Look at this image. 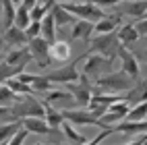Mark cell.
I'll return each mask as SVG.
<instances>
[{
  "instance_id": "1",
  "label": "cell",
  "mask_w": 147,
  "mask_h": 145,
  "mask_svg": "<svg viewBox=\"0 0 147 145\" xmlns=\"http://www.w3.org/2000/svg\"><path fill=\"white\" fill-rule=\"evenodd\" d=\"M118 48H120V42L116 37V31H110V33H97L95 37H89V50L87 54H102L106 58H116L118 54Z\"/></svg>"
},
{
  "instance_id": "2",
  "label": "cell",
  "mask_w": 147,
  "mask_h": 145,
  "mask_svg": "<svg viewBox=\"0 0 147 145\" xmlns=\"http://www.w3.org/2000/svg\"><path fill=\"white\" fill-rule=\"evenodd\" d=\"M68 13H73L77 19H85V21H100L106 17V11H102V6L93 4L91 0H75V2H60Z\"/></svg>"
},
{
  "instance_id": "3",
  "label": "cell",
  "mask_w": 147,
  "mask_h": 145,
  "mask_svg": "<svg viewBox=\"0 0 147 145\" xmlns=\"http://www.w3.org/2000/svg\"><path fill=\"white\" fill-rule=\"evenodd\" d=\"M95 85L100 89H106V91H129L131 87L135 85V81L131 79L124 71H116V73H108V75H100L95 79Z\"/></svg>"
},
{
  "instance_id": "4",
  "label": "cell",
  "mask_w": 147,
  "mask_h": 145,
  "mask_svg": "<svg viewBox=\"0 0 147 145\" xmlns=\"http://www.w3.org/2000/svg\"><path fill=\"white\" fill-rule=\"evenodd\" d=\"M27 48H29L31 58L35 60V64L40 66V69H48L50 62H54L52 56H50V42H48L46 37H42V35L31 37V40L27 42Z\"/></svg>"
},
{
  "instance_id": "5",
  "label": "cell",
  "mask_w": 147,
  "mask_h": 145,
  "mask_svg": "<svg viewBox=\"0 0 147 145\" xmlns=\"http://www.w3.org/2000/svg\"><path fill=\"white\" fill-rule=\"evenodd\" d=\"M112 66V58H106L102 54H87L85 52V64H83V75L87 79H97L104 71H108Z\"/></svg>"
},
{
  "instance_id": "6",
  "label": "cell",
  "mask_w": 147,
  "mask_h": 145,
  "mask_svg": "<svg viewBox=\"0 0 147 145\" xmlns=\"http://www.w3.org/2000/svg\"><path fill=\"white\" fill-rule=\"evenodd\" d=\"M81 60H85V54H81L77 60H73L71 64H64V66H60V69H54V71H50L46 77L50 79L52 83H75V81H79V77H81V73L77 71V64H79Z\"/></svg>"
},
{
  "instance_id": "7",
  "label": "cell",
  "mask_w": 147,
  "mask_h": 145,
  "mask_svg": "<svg viewBox=\"0 0 147 145\" xmlns=\"http://www.w3.org/2000/svg\"><path fill=\"white\" fill-rule=\"evenodd\" d=\"M13 110L17 118H25V116H44V104L37 102L29 95H19V100L13 104Z\"/></svg>"
},
{
  "instance_id": "8",
  "label": "cell",
  "mask_w": 147,
  "mask_h": 145,
  "mask_svg": "<svg viewBox=\"0 0 147 145\" xmlns=\"http://www.w3.org/2000/svg\"><path fill=\"white\" fill-rule=\"evenodd\" d=\"M118 58H120V62H122V69L120 71H124L137 83V81L141 79V69H139V60H137V56L133 52H129V48H126V46H120L118 48Z\"/></svg>"
},
{
  "instance_id": "9",
  "label": "cell",
  "mask_w": 147,
  "mask_h": 145,
  "mask_svg": "<svg viewBox=\"0 0 147 145\" xmlns=\"http://www.w3.org/2000/svg\"><path fill=\"white\" fill-rule=\"evenodd\" d=\"M62 114H64L66 120H71L73 124H77V127H83L85 124V127H100V129H104L100 118L93 116L89 108L87 110H62Z\"/></svg>"
},
{
  "instance_id": "10",
  "label": "cell",
  "mask_w": 147,
  "mask_h": 145,
  "mask_svg": "<svg viewBox=\"0 0 147 145\" xmlns=\"http://www.w3.org/2000/svg\"><path fill=\"white\" fill-rule=\"evenodd\" d=\"M31 60H33V58H31V52H29L27 46L13 48V50L4 56V62H6V64H11V66H21V69H25Z\"/></svg>"
},
{
  "instance_id": "11",
  "label": "cell",
  "mask_w": 147,
  "mask_h": 145,
  "mask_svg": "<svg viewBox=\"0 0 147 145\" xmlns=\"http://www.w3.org/2000/svg\"><path fill=\"white\" fill-rule=\"evenodd\" d=\"M21 124L29 133H35V135H40V137H46V135H50V131H52V127L46 122L44 116H25V118H21Z\"/></svg>"
},
{
  "instance_id": "12",
  "label": "cell",
  "mask_w": 147,
  "mask_h": 145,
  "mask_svg": "<svg viewBox=\"0 0 147 145\" xmlns=\"http://www.w3.org/2000/svg\"><path fill=\"white\" fill-rule=\"evenodd\" d=\"M2 40H4V44H6V46H11V48H19V46H27L29 37H27V33H25V29L13 25V27L4 29Z\"/></svg>"
},
{
  "instance_id": "13",
  "label": "cell",
  "mask_w": 147,
  "mask_h": 145,
  "mask_svg": "<svg viewBox=\"0 0 147 145\" xmlns=\"http://www.w3.org/2000/svg\"><path fill=\"white\" fill-rule=\"evenodd\" d=\"M112 129L114 133H124V135H137V133H145L147 131V118L143 120H120V122H116L112 124Z\"/></svg>"
},
{
  "instance_id": "14",
  "label": "cell",
  "mask_w": 147,
  "mask_h": 145,
  "mask_svg": "<svg viewBox=\"0 0 147 145\" xmlns=\"http://www.w3.org/2000/svg\"><path fill=\"white\" fill-rule=\"evenodd\" d=\"M50 13H52V17H54L56 27H64V25H68V23H75V21H77V17H75L73 13H68L60 2H54V6L50 8Z\"/></svg>"
},
{
  "instance_id": "15",
  "label": "cell",
  "mask_w": 147,
  "mask_h": 145,
  "mask_svg": "<svg viewBox=\"0 0 147 145\" xmlns=\"http://www.w3.org/2000/svg\"><path fill=\"white\" fill-rule=\"evenodd\" d=\"M116 37H118L120 46H126V48H129L131 44H135L137 40H139L141 35H139V31H137V27H135L133 23H126V25H122V27L118 29Z\"/></svg>"
},
{
  "instance_id": "16",
  "label": "cell",
  "mask_w": 147,
  "mask_h": 145,
  "mask_svg": "<svg viewBox=\"0 0 147 145\" xmlns=\"http://www.w3.org/2000/svg\"><path fill=\"white\" fill-rule=\"evenodd\" d=\"M91 33H93V23L85 21V19H77L75 25H73L71 37H73V40H89Z\"/></svg>"
},
{
  "instance_id": "17",
  "label": "cell",
  "mask_w": 147,
  "mask_h": 145,
  "mask_svg": "<svg viewBox=\"0 0 147 145\" xmlns=\"http://www.w3.org/2000/svg\"><path fill=\"white\" fill-rule=\"evenodd\" d=\"M42 104H44V118H46V122L50 124L52 129L60 127V124L64 122V114L58 110V108H54L50 102H42Z\"/></svg>"
},
{
  "instance_id": "18",
  "label": "cell",
  "mask_w": 147,
  "mask_h": 145,
  "mask_svg": "<svg viewBox=\"0 0 147 145\" xmlns=\"http://www.w3.org/2000/svg\"><path fill=\"white\" fill-rule=\"evenodd\" d=\"M120 11L133 19H141L143 13L147 11V0H129V2H124V6Z\"/></svg>"
},
{
  "instance_id": "19",
  "label": "cell",
  "mask_w": 147,
  "mask_h": 145,
  "mask_svg": "<svg viewBox=\"0 0 147 145\" xmlns=\"http://www.w3.org/2000/svg\"><path fill=\"white\" fill-rule=\"evenodd\" d=\"M44 102H50V104H71V102H75V98H73L71 91L50 89V91L44 93Z\"/></svg>"
},
{
  "instance_id": "20",
  "label": "cell",
  "mask_w": 147,
  "mask_h": 145,
  "mask_svg": "<svg viewBox=\"0 0 147 145\" xmlns=\"http://www.w3.org/2000/svg\"><path fill=\"white\" fill-rule=\"evenodd\" d=\"M120 23V17H104L100 21L93 23V31L95 33H110V31H116V25Z\"/></svg>"
},
{
  "instance_id": "21",
  "label": "cell",
  "mask_w": 147,
  "mask_h": 145,
  "mask_svg": "<svg viewBox=\"0 0 147 145\" xmlns=\"http://www.w3.org/2000/svg\"><path fill=\"white\" fill-rule=\"evenodd\" d=\"M60 129H62V133H64L66 141H71V143H89V139H87L85 135H81V133H77V131H75V127H73V122H71V120H66V118H64V122L60 124Z\"/></svg>"
},
{
  "instance_id": "22",
  "label": "cell",
  "mask_w": 147,
  "mask_h": 145,
  "mask_svg": "<svg viewBox=\"0 0 147 145\" xmlns=\"http://www.w3.org/2000/svg\"><path fill=\"white\" fill-rule=\"evenodd\" d=\"M42 37H46L50 44L56 42V23H54L52 13L44 15V19H42Z\"/></svg>"
},
{
  "instance_id": "23",
  "label": "cell",
  "mask_w": 147,
  "mask_h": 145,
  "mask_svg": "<svg viewBox=\"0 0 147 145\" xmlns=\"http://www.w3.org/2000/svg\"><path fill=\"white\" fill-rule=\"evenodd\" d=\"M50 56L52 60H66L68 56H71V46H68L66 42H54L50 44Z\"/></svg>"
},
{
  "instance_id": "24",
  "label": "cell",
  "mask_w": 147,
  "mask_h": 145,
  "mask_svg": "<svg viewBox=\"0 0 147 145\" xmlns=\"http://www.w3.org/2000/svg\"><path fill=\"white\" fill-rule=\"evenodd\" d=\"M23 124L21 120H15V122H4V124H0V143H8L11 141V137L21 129Z\"/></svg>"
},
{
  "instance_id": "25",
  "label": "cell",
  "mask_w": 147,
  "mask_h": 145,
  "mask_svg": "<svg viewBox=\"0 0 147 145\" xmlns=\"http://www.w3.org/2000/svg\"><path fill=\"white\" fill-rule=\"evenodd\" d=\"M52 89V81L48 79L46 75H35V79L31 83V91L33 93H46Z\"/></svg>"
},
{
  "instance_id": "26",
  "label": "cell",
  "mask_w": 147,
  "mask_h": 145,
  "mask_svg": "<svg viewBox=\"0 0 147 145\" xmlns=\"http://www.w3.org/2000/svg\"><path fill=\"white\" fill-rule=\"evenodd\" d=\"M6 85L11 87V89H13L17 95H29V93H33V91H31V85L23 83L21 79H17V77H11V79H6Z\"/></svg>"
},
{
  "instance_id": "27",
  "label": "cell",
  "mask_w": 147,
  "mask_h": 145,
  "mask_svg": "<svg viewBox=\"0 0 147 145\" xmlns=\"http://www.w3.org/2000/svg\"><path fill=\"white\" fill-rule=\"evenodd\" d=\"M17 100H19V95H17L6 83L0 85V106H13Z\"/></svg>"
},
{
  "instance_id": "28",
  "label": "cell",
  "mask_w": 147,
  "mask_h": 145,
  "mask_svg": "<svg viewBox=\"0 0 147 145\" xmlns=\"http://www.w3.org/2000/svg\"><path fill=\"white\" fill-rule=\"evenodd\" d=\"M29 23H31V15H29V8H25L23 4L17 6V13H15V25L25 29Z\"/></svg>"
},
{
  "instance_id": "29",
  "label": "cell",
  "mask_w": 147,
  "mask_h": 145,
  "mask_svg": "<svg viewBox=\"0 0 147 145\" xmlns=\"http://www.w3.org/2000/svg\"><path fill=\"white\" fill-rule=\"evenodd\" d=\"M126 118L129 120H143V118H147V102H139V104L131 106Z\"/></svg>"
},
{
  "instance_id": "30",
  "label": "cell",
  "mask_w": 147,
  "mask_h": 145,
  "mask_svg": "<svg viewBox=\"0 0 147 145\" xmlns=\"http://www.w3.org/2000/svg\"><path fill=\"white\" fill-rule=\"evenodd\" d=\"M21 71H23L21 66H11V64H6L2 60V62H0V85L6 83V79H11V77H17Z\"/></svg>"
},
{
  "instance_id": "31",
  "label": "cell",
  "mask_w": 147,
  "mask_h": 145,
  "mask_svg": "<svg viewBox=\"0 0 147 145\" xmlns=\"http://www.w3.org/2000/svg\"><path fill=\"white\" fill-rule=\"evenodd\" d=\"M15 120H21V118H17L13 106H0V124H4V122H15Z\"/></svg>"
},
{
  "instance_id": "32",
  "label": "cell",
  "mask_w": 147,
  "mask_h": 145,
  "mask_svg": "<svg viewBox=\"0 0 147 145\" xmlns=\"http://www.w3.org/2000/svg\"><path fill=\"white\" fill-rule=\"evenodd\" d=\"M25 33L27 37L31 40V37H37V35H42V21H31L27 27H25Z\"/></svg>"
},
{
  "instance_id": "33",
  "label": "cell",
  "mask_w": 147,
  "mask_h": 145,
  "mask_svg": "<svg viewBox=\"0 0 147 145\" xmlns=\"http://www.w3.org/2000/svg\"><path fill=\"white\" fill-rule=\"evenodd\" d=\"M27 137H29V131H27L25 127H21V129H19L13 137H11V141H8V143H11V145H19V143H23Z\"/></svg>"
},
{
  "instance_id": "34",
  "label": "cell",
  "mask_w": 147,
  "mask_h": 145,
  "mask_svg": "<svg viewBox=\"0 0 147 145\" xmlns=\"http://www.w3.org/2000/svg\"><path fill=\"white\" fill-rule=\"evenodd\" d=\"M110 135H114V129H112V124H110V127H104V131H102L100 135H97L95 139H91L89 143H91V145H95V143H102L106 137H110Z\"/></svg>"
},
{
  "instance_id": "35",
  "label": "cell",
  "mask_w": 147,
  "mask_h": 145,
  "mask_svg": "<svg viewBox=\"0 0 147 145\" xmlns=\"http://www.w3.org/2000/svg\"><path fill=\"white\" fill-rule=\"evenodd\" d=\"M91 2L97 6H118L122 2H129V0H91Z\"/></svg>"
},
{
  "instance_id": "36",
  "label": "cell",
  "mask_w": 147,
  "mask_h": 145,
  "mask_svg": "<svg viewBox=\"0 0 147 145\" xmlns=\"http://www.w3.org/2000/svg\"><path fill=\"white\" fill-rule=\"evenodd\" d=\"M17 79H21L23 83H27V85H31V83H33V79H35V75H29V73L21 71V73L17 75Z\"/></svg>"
},
{
  "instance_id": "37",
  "label": "cell",
  "mask_w": 147,
  "mask_h": 145,
  "mask_svg": "<svg viewBox=\"0 0 147 145\" xmlns=\"http://www.w3.org/2000/svg\"><path fill=\"white\" fill-rule=\"evenodd\" d=\"M137 31H139V35H147V19H141L139 23H135Z\"/></svg>"
},
{
  "instance_id": "38",
  "label": "cell",
  "mask_w": 147,
  "mask_h": 145,
  "mask_svg": "<svg viewBox=\"0 0 147 145\" xmlns=\"http://www.w3.org/2000/svg\"><path fill=\"white\" fill-rule=\"evenodd\" d=\"M21 4H23L25 8H29V11H31V8L37 4V0H21Z\"/></svg>"
},
{
  "instance_id": "39",
  "label": "cell",
  "mask_w": 147,
  "mask_h": 145,
  "mask_svg": "<svg viewBox=\"0 0 147 145\" xmlns=\"http://www.w3.org/2000/svg\"><path fill=\"white\" fill-rule=\"evenodd\" d=\"M0 29H2V4H0Z\"/></svg>"
},
{
  "instance_id": "40",
  "label": "cell",
  "mask_w": 147,
  "mask_h": 145,
  "mask_svg": "<svg viewBox=\"0 0 147 145\" xmlns=\"http://www.w3.org/2000/svg\"><path fill=\"white\" fill-rule=\"evenodd\" d=\"M141 19H147V11H145V13H143V17H141Z\"/></svg>"
},
{
  "instance_id": "41",
  "label": "cell",
  "mask_w": 147,
  "mask_h": 145,
  "mask_svg": "<svg viewBox=\"0 0 147 145\" xmlns=\"http://www.w3.org/2000/svg\"><path fill=\"white\" fill-rule=\"evenodd\" d=\"M2 44H4V40H2V37H0V48H2Z\"/></svg>"
},
{
  "instance_id": "42",
  "label": "cell",
  "mask_w": 147,
  "mask_h": 145,
  "mask_svg": "<svg viewBox=\"0 0 147 145\" xmlns=\"http://www.w3.org/2000/svg\"><path fill=\"white\" fill-rule=\"evenodd\" d=\"M62 2H75V0H62Z\"/></svg>"
},
{
  "instance_id": "43",
  "label": "cell",
  "mask_w": 147,
  "mask_h": 145,
  "mask_svg": "<svg viewBox=\"0 0 147 145\" xmlns=\"http://www.w3.org/2000/svg\"><path fill=\"white\" fill-rule=\"evenodd\" d=\"M143 58H147V50H145V52H143Z\"/></svg>"
}]
</instances>
